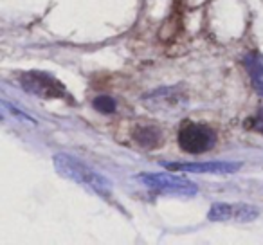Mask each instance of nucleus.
I'll list each match as a JSON object with an SVG mask.
<instances>
[{
	"label": "nucleus",
	"mask_w": 263,
	"mask_h": 245,
	"mask_svg": "<svg viewBox=\"0 0 263 245\" xmlns=\"http://www.w3.org/2000/svg\"><path fill=\"white\" fill-rule=\"evenodd\" d=\"M54 168L60 175H63L65 179L74 180V182L81 184V186L88 187L94 193H98L99 197H108L110 195V182L103 175L96 173L92 168H88L87 164H83L81 161H78L76 157H70L65 154H58L54 157Z\"/></svg>",
	"instance_id": "nucleus-1"
},
{
	"label": "nucleus",
	"mask_w": 263,
	"mask_h": 245,
	"mask_svg": "<svg viewBox=\"0 0 263 245\" xmlns=\"http://www.w3.org/2000/svg\"><path fill=\"white\" fill-rule=\"evenodd\" d=\"M137 179L148 186L150 190L159 191L164 195H177V197H193L197 195L198 187L187 179H180V177L170 175V173H141Z\"/></svg>",
	"instance_id": "nucleus-2"
},
{
	"label": "nucleus",
	"mask_w": 263,
	"mask_h": 245,
	"mask_svg": "<svg viewBox=\"0 0 263 245\" xmlns=\"http://www.w3.org/2000/svg\"><path fill=\"white\" fill-rule=\"evenodd\" d=\"M216 141V134L208 125L186 121L179 130V144L184 152L190 154H204L213 148Z\"/></svg>",
	"instance_id": "nucleus-3"
},
{
	"label": "nucleus",
	"mask_w": 263,
	"mask_h": 245,
	"mask_svg": "<svg viewBox=\"0 0 263 245\" xmlns=\"http://www.w3.org/2000/svg\"><path fill=\"white\" fill-rule=\"evenodd\" d=\"M20 85L24 87V90L29 92L38 98H54L62 99L67 98V90L56 78H52L51 74L42 72V70H31V72L22 74L20 78Z\"/></svg>",
	"instance_id": "nucleus-4"
},
{
	"label": "nucleus",
	"mask_w": 263,
	"mask_h": 245,
	"mask_svg": "<svg viewBox=\"0 0 263 245\" xmlns=\"http://www.w3.org/2000/svg\"><path fill=\"white\" fill-rule=\"evenodd\" d=\"M172 172L187 173H213V175H229L240 169V162H164Z\"/></svg>",
	"instance_id": "nucleus-5"
},
{
	"label": "nucleus",
	"mask_w": 263,
	"mask_h": 245,
	"mask_svg": "<svg viewBox=\"0 0 263 245\" xmlns=\"http://www.w3.org/2000/svg\"><path fill=\"white\" fill-rule=\"evenodd\" d=\"M208 218L211 222H226V220H238V222H251L258 218V211L252 205L243 204H213Z\"/></svg>",
	"instance_id": "nucleus-6"
},
{
	"label": "nucleus",
	"mask_w": 263,
	"mask_h": 245,
	"mask_svg": "<svg viewBox=\"0 0 263 245\" xmlns=\"http://www.w3.org/2000/svg\"><path fill=\"white\" fill-rule=\"evenodd\" d=\"M243 67L251 76V83L259 96H263V56L251 52L243 58Z\"/></svg>",
	"instance_id": "nucleus-7"
},
{
	"label": "nucleus",
	"mask_w": 263,
	"mask_h": 245,
	"mask_svg": "<svg viewBox=\"0 0 263 245\" xmlns=\"http://www.w3.org/2000/svg\"><path fill=\"white\" fill-rule=\"evenodd\" d=\"M136 141L144 148H155L157 144H161V130L155 128V126H139V128L134 132Z\"/></svg>",
	"instance_id": "nucleus-8"
},
{
	"label": "nucleus",
	"mask_w": 263,
	"mask_h": 245,
	"mask_svg": "<svg viewBox=\"0 0 263 245\" xmlns=\"http://www.w3.org/2000/svg\"><path fill=\"white\" fill-rule=\"evenodd\" d=\"M92 105H94V108L101 114H114L117 108L116 101H114V98H110V96H98Z\"/></svg>",
	"instance_id": "nucleus-9"
},
{
	"label": "nucleus",
	"mask_w": 263,
	"mask_h": 245,
	"mask_svg": "<svg viewBox=\"0 0 263 245\" xmlns=\"http://www.w3.org/2000/svg\"><path fill=\"white\" fill-rule=\"evenodd\" d=\"M251 125H252V128H254L256 132L263 134V106L258 110V112H256V116L251 119Z\"/></svg>",
	"instance_id": "nucleus-10"
}]
</instances>
